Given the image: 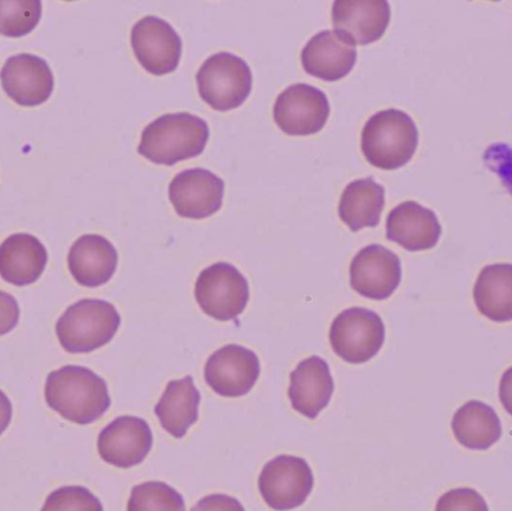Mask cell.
<instances>
[{
  "label": "cell",
  "mask_w": 512,
  "mask_h": 511,
  "mask_svg": "<svg viewBox=\"0 0 512 511\" xmlns=\"http://www.w3.org/2000/svg\"><path fill=\"white\" fill-rule=\"evenodd\" d=\"M45 401L75 425H90L111 407L107 381L84 366H63L51 372L45 381Z\"/></svg>",
  "instance_id": "obj_1"
},
{
  "label": "cell",
  "mask_w": 512,
  "mask_h": 511,
  "mask_svg": "<svg viewBox=\"0 0 512 511\" xmlns=\"http://www.w3.org/2000/svg\"><path fill=\"white\" fill-rule=\"evenodd\" d=\"M209 137V125L201 117L165 114L144 128L138 153L153 164L174 165L200 156Z\"/></svg>",
  "instance_id": "obj_2"
},
{
  "label": "cell",
  "mask_w": 512,
  "mask_h": 511,
  "mask_svg": "<svg viewBox=\"0 0 512 511\" xmlns=\"http://www.w3.org/2000/svg\"><path fill=\"white\" fill-rule=\"evenodd\" d=\"M418 147V128L412 117L390 108L373 114L361 132V150L373 167L397 170L411 161Z\"/></svg>",
  "instance_id": "obj_3"
},
{
  "label": "cell",
  "mask_w": 512,
  "mask_h": 511,
  "mask_svg": "<svg viewBox=\"0 0 512 511\" xmlns=\"http://www.w3.org/2000/svg\"><path fill=\"white\" fill-rule=\"evenodd\" d=\"M122 318L113 303L84 299L69 306L56 324V335L63 350L86 354L113 341Z\"/></svg>",
  "instance_id": "obj_4"
},
{
  "label": "cell",
  "mask_w": 512,
  "mask_h": 511,
  "mask_svg": "<svg viewBox=\"0 0 512 511\" xmlns=\"http://www.w3.org/2000/svg\"><path fill=\"white\" fill-rule=\"evenodd\" d=\"M198 92L216 111H231L245 104L252 92V71L242 57L231 53L210 56L197 74Z\"/></svg>",
  "instance_id": "obj_5"
},
{
  "label": "cell",
  "mask_w": 512,
  "mask_h": 511,
  "mask_svg": "<svg viewBox=\"0 0 512 511\" xmlns=\"http://www.w3.org/2000/svg\"><path fill=\"white\" fill-rule=\"evenodd\" d=\"M195 299L201 311L218 321H233L251 299L248 279L230 263H216L198 276Z\"/></svg>",
  "instance_id": "obj_6"
},
{
  "label": "cell",
  "mask_w": 512,
  "mask_h": 511,
  "mask_svg": "<svg viewBox=\"0 0 512 511\" xmlns=\"http://www.w3.org/2000/svg\"><path fill=\"white\" fill-rule=\"evenodd\" d=\"M385 342V324L376 312L351 308L340 312L330 327L334 353L352 365L370 362Z\"/></svg>",
  "instance_id": "obj_7"
},
{
  "label": "cell",
  "mask_w": 512,
  "mask_h": 511,
  "mask_svg": "<svg viewBox=\"0 0 512 511\" xmlns=\"http://www.w3.org/2000/svg\"><path fill=\"white\" fill-rule=\"evenodd\" d=\"M315 485L312 468L304 459L282 455L271 459L259 474L258 488L270 509L289 511L306 503Z\"/></svg>",
  "instance_id": "obj_8"
},
{
  "label": "cell",
  "mask_w": 512,
  "mask_h": 511,
  "mask_svg": "<svg viewBox=\"0 0 512 511\" xmlns=\"http://www.w3.org/2000/svg\"><path fill=\"white\" fill-rule=\"evenodd\" d=\"M330 116L327 95L318 87L297 83L286 87L274 102L273 117L285 134L313 135L321 131Z\"/></svg>",
  "instance_id": "obj_9"
},
{
  "label": "cell",
  "mask_w": 512,
  "mask_h": 511,
  "mask_svg": "<svg viewBox=\"0 0 512 511\" xmlns=\"http://www.w3.org/2000/svg\"><path fill=\"white\" fill-rule=\"evenodd\" d=\"M131 44L140 65L158 77L176 71L182 59L183 42L179 33L168 21L153 15L135 23Z\"/></svg>",
  "instance_id": "obj_10"
},
{
  "label": "cell",
  "mask_w": 512,
  "mask_h": 511,
  "mask_svg": "<svg viewBox=\"0 0 512 511\" xmlns=\"http://www.w3.org/2000/svg\"><path fill=\"white\" fill-rule=\"evenodd\" d=\"M261 374L258 356L242 345H225L207 360L204 378L224 398H242L254 389Z\"/></svg>",
  "instance_id": "obj_11"
},
{
  "label": "cell",
  "mask_w": 512,
  "mask_h": 511,
  "mask_svg": "<svg viewBox=\"0 0 512 511\" xmlns=\"http://www.w3.org/2000/svg\"><path fill=\"white\" fill-rule=\"evenodd\" d=\"M168 194L177 215L186 219H206L221 209L225 183L206 168H191L174 177Z\"/></svg>",
  "instance_id": "obj_12"
},
{
  "label": "cell",
  "mask_w": 512,
  "mask_h": 511,
  "mask_svg": "<svg viewBox=\"0 0 512 511\" xmlns=\"http://www.w3.org/2000/svg\"><path fill=\"white\" fill-rule=\"evenodd\" d=\"M352 290L372 300L393 296L402 281V263L390 249L369 245L361 249L349 269Z\"/></svg>",
  "instance_id": "obj_13"
},
{
  "label": "cell",
  "mask_w": 512,
  "mask_h": 511,
  "mask_svg": "<svg viewBox=\"0 0 512 511\" xmlns=\"http://www.w3.org/2000/svg\"><path fill=\"white\" fill-rule=\"evenodd\" d=\"M152 447V429L141 417H119L102 429L98 437V452L102 461L123 470L144 462Z\"/></svg>",
  "instance_id": "obj_14"
},
{
  "label": "cell",
  "mask_w": 512,
  "mask_h": 511,
  "mask_svg": "<svg viewBox=\"0 0 512 511\" xmlns=\"http://www.w3.org/2000/svg\"><path fill=\"white\" fill-rule=\"evenodd\" d=\"M6 95L23 107H36L50 99L54 77L50 66L42 57L17 54L9 57L0 72Z\"/></svg>",
  "instance_id": "obj_15"
},
{
  "label": "cell",
  "mask_w": 512,
  "mask_h": 511,
  "mask_svg": "<svg viewBox=\"0 0 512 511\" xmlns=\"http://www.w3.org/2000/svg\"><path fill=\"white\" fill-rule=\"evenodd\" d=\"M391 9L385 0H337L331 21L337 33L354 45L379 41L390 24Z\"/></svg>",
  "instance_id": "obj_16"
},
{
  "label": "cell",
  "mask_w": 512,
  "mask_h": 511,
  "mask_svg": "<svg viewBox=\"0 0 512 511\" xmlns=\"http://www.w3.org/2000/svg\"><path fill=\"white\" fill-rule=\"evenodd\" d=\"M357 48L336 30H322L301 51L304 71L324 81L345 78L357 63Z\"/></svg>",
  "instance_id": "obj_17"
},
{
  "label": "cell",
  "mask_w": 512,
  "mask_h": 511,
  "mask_svg": "<svg viewBox=\"0 0 512 511\" xmlns=\"http://www.w3.org/2000/svg\"><path fill=\"white\" fill-rule=\"evenodd\" d=\"M289 381L288 395L292 408L312 420L328 407L336 387L330 366L318 356L307 357L298 363Z\"/></svg>",
  "instance_id": "obj_18"
},
{
  "label": "cell",
  "mask_w": 512,
  "mask_h": 511,
  "mask_svg": "<svg viewBox=\"0 0 512 511\" xmlns=\"http://www.w3.org/2000/svg\"><path fill=\"white\" fill-rule=\"evenodd\" d=\"M441 234L436 213L415 201L394 207L387 218V239L406 251H429L438 245Z\"/></svg>",
  "instance_id": "obj_19"
},
{
  "label": "cell",
  "mask_w": 512,
  "mask_h": 511,
  "mask_svg": "<svg viewBox=\"0 0 512 511\" xmlns=\"http://www.w3.org/2000/svg\"><path fill=\"white\" fill-rule=\"evenodd\" d=\"M119 255L110 240L86 234L69 249L68 267L77 284L87 288L107 284L116 273Z\"/></svg>",
  "instance_id": "obj_20"
},
{
  "label": "cell",
  "mask_w": 512,
  "mask_h": 511,
  "mask_svg": "<svg viewBox=\"0 0 512 511\" xmlns=\"http://www.w3.org/2000/svg\"><path fill=\"white\" fill-rule=\"evenodd\" d=\"M47 261V249L32 234H12L0 245V276L15 287L35 284Z\"/></svg>",
  "instance_id": "obj_21"
},
{
  "label": "cell",
  "mask_w": 512,
  "mask_h": 511,
  "mask_svg": "<svg viewBox=\"0 0 512 511\" xmlns=\"http://www.w3.org/2000/svg\"><path fill=\"white\" fill-rule=\"evenodd\" d=\"M200 404V390L195 387L194 378L188 375L167 384L156 404L155 414L162 428L180 440L198 422Z\"/></svg>",
  "instance_id": "obj_22"
},
{
  "label": "cell",
  "mask_w": 512,
  "mask_h": 511,
  "mask_svg": "<svg viewBox=\"0 0 512 511\" xmlns=\"http://www.w3.org/2000/svg\"><path fill=\"white\" fill-rule=\"evenodd\" d=\"M385 206V188L372 177L354 180L340 197L339 216L349 230L376 227Z\"/></svg>",
  "instance_id": "obj_23"
},
{
  "label": "cell",
  "mask_w": 512,
  "mask_h": 511,
  "mask_svg": "<svg viewBox=\"0 0 512 511\" xmlns=\"http://www.w3.org/2000/svg\"><path fill=\"white\" fill-rule=\"evenodd\" d=\"M454 437L469 450H487L502 437L498 414L490 405L469 401L459 408L451 422Z\"/></svg>",
  "instance_id": "obj_24"
},
{
  "label": "cell",
  "mask_w": 512,
  "mask_h": 511,
  "mask_svg": "<svg viewBox=\"0 0 512 511\" xmlns=\"http://www.w3.org/2000/svg\"><path fill=\"white\" fill-rule=\"evenodd\" d=\"M474 302L480 314L490 321H512V264L484 267L475 282Z\"/></svg>",
  "instance_id": "obj_25"
},
{
  "label": "cell",
  "mask_w": 512,
  "mask_h": 511,
  "mask_svg": "<svg viewBox=\"0 0 512 511\" xmlns=\"http://www.w3.org/2000/svg\"><path fill=\"white\" fill-rule=\"evenodd\" d=\"M39 0H0V35L21 38L32 32L41 20Z\"/></svg>",
  "instance_id": "obj_26"
},
{
  "label": "cell",
  "mask_w": 512,
  "mask_h": 511,
  "mask_svg": "<svg viewBox=\"0 0 512 511\" xmlns=\"http://www.w3.org/2000/svg\"><path fill=\"white\" fill-rule=\"evenodd\" d=\"M128 511H186L182 495L164 482H147L132 489Z\"/></svg>",
  "instance_id": "obj_27"
},
{
  "label": "cell",
  "mask_w": 512,
  "mask_h": 511,
  "mask_svg": "<svg viewBox=\"0 0 512 511\" xmlns=\"http://www.w3.org/2000/svg\"><path fill=\"white\" fill-rule=\"evenodd\" d=\"M41 511H104V507L89 489L63 486L48 495Z\"/></svg>",
  "instance_id": "obj_28"
},
{
  "label": "cell",
  "mask_w": 512,
  "mask_h": 511,
  "mask_svg": "<svg viewBox=\"0 0 512 511\" xmlns=\"http://www.w3.org/2000/svg\"><path fill=\"white\" fill-rule=\"evenodd\" d=\"M435 511H489V506L475 489L459 488L442 495Z\"/></svg>",
  "instance_id": "obj_29"
},
{
  "label": "cell",
  "mask_w": 512,
  "mask_h": 511,
  "mask_svg": "<svg viewBox=\"0 0 512 511\" xmlns=\"http://www.w3.org/2000/svg\"><path fill=\"white\" fill-rule=\"evenodd\" d=\"M484 164L498 174L505 188L512 195V147L505 143H495L484 152Z\"/></svg>",
  "instance_id": "obj_30"
},
{
  "label": "cell",
  "mask_w": 512,
  "mask_h": 511,
  "mask_svg": "<svg viewBox=\"0 0 512 511\" xmlns=\"http://www.w3.org/2000/svg\"><path fill=\"white\" fill-rule=\"evenodd\" d=\"M20 321V306L15 297L0 290V336L8 335Z\"/></svg>",
  "instance_id": "obj_31"
},
{
  "label": "cell",
  "mask_w": 512,
  "mask_h": 511,
  "mask_svg": "<svg viewBox=\"0 0 512 511\" xmlns=\"http://www.w3.org/2000/svg\"><path fill=\"white\" fill-rule=\"evenodd\" d=\"M191 511H246L237 498L230 495L213 494L198 501Z\"/></svg>",
  "instance_id": "obj_32"
},
{
  "label": "cell",
  "mask_w": 512,
  "mask_h": 511,
  "mask_svg": "<svg viewBox=\"0 0 512 511\" xmlns=\"http://www.w3.org/2000/svg\"><path fill=\"white\" fill-rule=\"evenodd\" d=\"M499 399L505 411L512 416V366L504 372L499 384Z\"/></svg>",
  "instance_id": "obj_33"
},
{
  "label": "cell",
  "mask_w": 512,
  "mask_h": 511,
  "mask_svg": "<svg viewBox=\"0 0 512 511\" xmlns=\"http://www.w3.org/2000/svg\"><path fill=\"white\" fill-rule=\"evenodd\" d=\"M12 420V404L8 396L0 390V435L9 428Z\"/></svg>",
  "instance_id": "obj_34"
}]
</instances>
